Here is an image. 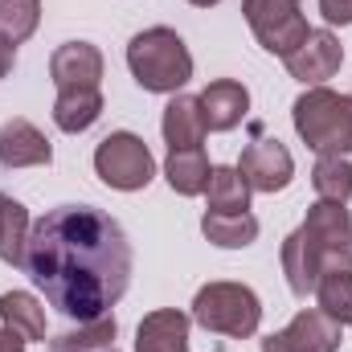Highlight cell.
I'll list each match as a JSON object with an SVG mask.
<instances>
[{"label":"cell","mask_w":352,"mask_h":352,"mask_svg":"<svg viewBox=\"0 0 352 352\" xmlns=\"http://www.w3.org/2000/svg\"><path fill=\"white\" fill-rule=\"evenodd\" d=\"M127 66H131V78L152 94H176L192 78V54H188L184 37L176 29H164V25L131 37Z\"/></svg>","instance_id":"3957f363"},{"label":"cell","mask_w":352,"mask_h":352,"mask_svg":"<svg viewBox=\"0 0 352 352\" xmlns=\"http://www.w3.org/2000/svg\"><path fill=\"white\" fill-rule=\"evenodd\" d=\"M115 316H98V320H87L82 328H70L62 332L58 340H50V352H115Z\"/></svg>","instance_id":"44dd1931"},{"label":"cell","mask_w":352,"mask_h":352,"mask_svg":"<svg viewBox=\"0 0 352 352\" xmlns=\"http://www.w3.org/2000/svg\"><path fill=\"white\" fill-rule=\"evenodd\" d=\"M201 234L221 250H242L258 238V217L254 213H205Z\"/></svg>","instance_id":"e0dca14e"},{"label":"cell","mask_w":352,"mask_h":352,"mask_svg":"<svg viewBox=\"0 0 352 352\" xmlns=\"http://www.w3.org/2000/svg\"><path fill=\"white\" fill-rule=\"evenodd\" d=\"M316 299H320V311L328 320H336L340 328L352 324V270H328V274H320Z\"/></svg>","instance_id":"603a6c76"},{"label":"cell","mask_w":352,"mask_h":352,"mask_svg":"<svg viewBox=\"0 0 352 352\" xmlns=\"http://www.w3.org/2000/svg\"><path fill=\"white\" fill-rule=\"evenodd\" d=\"M50 78L58 90H90L102 82V54L90 41H66L50 58Z\"/></svg>","instance_id":"8fae6325"},{"label":"cell","mask_w":352,"mask_h":352,"mask_svg":"<svg viewBox=\"0 0 352 352\" xmlns=\"http://www.w3.org/2000/svg\"><path fill=\"white\" fill-rule=\"evenodd\" d=\"M328 270H352V217L340 201H316L303 226L283 242V274L299 299L316 295Z\"/></svg>","instance_id":"7a4b0ae2"},{"label":"cell","mask_w":352,"mask_h":352,"mask_svg":"<svg viewBox=\"0 0 352 352\" xmlns=\"http://www.w3.org/2000/svg\"><path fill=\"white\" fill-rule=\"evenodd\" d=\"M29 209L21 201H12L8 192H0V258L12 266L25 263V242H29Z\"/></svg>","instance_id":"ffe728a7"},{"label":"cell","mask_w":352,"mask_h":352,"mask_svg":"<svg viewBox=\"0 0 352 352\" xmlns=\"http://www.w3.org/2000/svg\"><path fill=\"white\" fill-rule=\"evenodd\" d=\"M340 340H344V328L336 320H328L320 307H307L283 332L266 336L263 352H336Z\"/></svg>","instance_id":"ba28073f"},{"label":"cell","mask_w":352,"mask_h":352,"mask_svg":"<svg viewBox=\"0 0 352 352\" xmlns=\"http://www.w3.org/2000/svg\"><path fill=\"white\" fill-rule=\"evenodd\" d=\"M250 111V90L234 78H217L201 90V115L209 131H234Z\"/></svg>","instance_id":"4fadbf2b"},{"label":"cell","mask_w":352,"mask_h":352,"mask_svg":"<svg viewBox=\"0 0 352 352\" xmlns=\"http://www.w3.org/2000/svg\"><path fill=\"white\" fill-rule=\"evenodd\" d=\"M188 4H197V8H209V4H217V0H188Z\"/></svg>","instance_id":"f1b7e54d"},{"label":"cell","mask_w":352,"mask_h":352,"mask_svg":"<svg viewBox=\"0 0 352 352\" xmlns=\"http://www.w3.org/2000/svg\"><path fill=\"white\" fill-rule=\"evenodd\" d=\"M311 188L320 192V201H349L352 197V164L344 156H320L311 168Z\"/></svg>","instance_id":"cb8c5ba5"},{"label":"cell","mask_w":352,"mask_h":352,"mask_svg":"<svg viewBox=\"0 0 352 352\" xmlns=\"http://www.w3.org/2000/svg\"><path fill=\"white\" fill-rule=\"evenodd\" d=\"M25 344H29V340H25V336H16L12 328H4V332H0V352H25Z\"/></svg>","instance_id":"83f0119b"},{"label":"cell","mask_w":352,"mask_h":352,"mask_svg":"<svg viewBox=\"0 0 352 352\" xmlns=\"http://www.w3.org/2000/svg\"><path fill=\"white\" fill-rule=\"evenodd\" d=\"M242 16L254 29L258 45L266 54H278V58L299 50L303 37L311 33L303 12H299V0H242Z\"/></svg>","instance_id":"52a82bcc"},{"label":"cell","mask_w":352,"mask_h":352,"mask_svg":"<svg viewBox=\"0 0 352 352\" xmlns=\"http://www.w3.org/2000/svg\"><path fill=\"white\" fill-rule=\"evenodd\" d=\"M94 173L102 184L119 188V192H135L148 188L156 176V160L148 152V144L131 131H111L98 148H94Z\"/></svg>","instance_id":"8992f818"},{"label":"cell","mask_w":352,"mask_h":352,"mask_svg":"<svg viewBox=\"0 0 352 352\" xmlns=\"http://www.w3.org/2000/svg\"><path fill=\"white\" fill-rule=\"evenodd\" d=\"M102 115V90H58V102H54V123L70 135L94 127V119Z\"/></svg>","instance_id":"2e32d148"},{"label":"cell","mask_w":352,"mask_h":352,"mask_svg":"<svg viewBox=\"0 0 352 352\" xmlns=\"http://www.w3.org/2000/svg\"><path fill=\"white\" fill-rule=\"evenodd\" d=\"M205 115H201V98L192 94H176L164 107V144L168 152H184V148H201L205 140Z\"/></svg>","instance_id":"9a60e30c"},{"label":"cell","mask_w":352,"mask_h":352,"mask_svg":"<svg viewBox=\"0 0 352 352\" xmlns=\"http://www.w3.org/2000/svg\"><path fill=\"white\" fill-rule=\"evenodd\" d=\"M205 192H209V213H250V184L238 168H213Z\"/></svg>","instance_id":"7402d4cb"},{"label":"cell","mask_w":352,"mask_h":352,"mask_svg":"<svg viewBox=\"0 0 352 352\" xmlns=\"http://www.w3.org/2000/svg\"><path fill=\"white\" fill-rule=\"evenodd\" d=\"M0 316L4 324L25 336V340H45V307L29 291H4L0 295Z\"/></svg>","instance_id":"d6986e66"},{"label":"cell","mask_w":352,"mask_h":352,"mask_svg":"<svg viewBox=\"0 0 352 352\" xmlns=\"http://www.w3.org/2000/svg\"><path fill=\"white\" fill-rule=\"evenodd\" d=\"M320 12L328 25H352V0H320Z\"/></svg>","instance_id":"484cf974"},{"label":"cell","mask_w":352,"mask_h":352,"mask_svg":"<svg viewBox=\"0 0 352 352\" xmlns=\"http://www.w3.org/2000/svg\"><path fill=\"white\" fill-rule=\"evenodd\" d=\"M12 62H16V45L0 37V78H8V74H12Z\"/></svg>","instance_id":"4316f807"},{"label":"cell","mask_w":352,"mask_h":352,"mask_svg":"<svg viewBox=\"0 0 352 352\" xmlns=\"http://www.w3.org/2000/svg\"><path fill=\"white\" fill-rule=\"evenodd\" d=\"M41 21V0H0V37L21 45L37 33Z\"/></svg>","instance_id":"d4e9b609"},{"label":"cell","mask_w":352,"mask_h":352,"mask_svg":"<svg viewBox=\"0 0 352 352\" xmlns=\"http://www.w3.org/2000/svg\"><path fill=\"white\" fill-rule=\"evenodd\" d=\"M283 62H287L291 78H299V82H307V87H320V82H328V78L340 70L344 50H340L336 33H328V29H311V33L303 37V45L291 50Z\"/></svg>","instance_id":"30bf717a"},{"label":"cell","mask_w":352,"mask_h":352,"mask_svg":"<svg viewBox=\"0 0 352 352\" xmlns=\"http://www.w3.org/2000/svg\"><path fill=\"white\" fill-rule=\"evenodd\" d=\"M135 352H188V316L176 307L148 311L135 332Z\"/></svg>","instance_id":"5bb4252c"},{"label":"cell","mask_w":352,"mask_h":352,"mask_svg":"<svg viewBox=\"0 0 352 352\" xmlns=\"http://www.w3.org/2000/svg\"><path fill=\"white\" fill-rule=\"evenodd\" d=\"M25 274L70 320L111 316L131 283V242L123 226L90 205L50 209L25 242Z\"/></svg>","instance_id":"6da1fadb"},{"label":"cell","mask_w":352,"mask_h":352,"mask_svg":"<svg viewBox=\"0 0 352 352\" xmlns=\"http://www.w3.org/2000/svg\"><path fill=\"white\" fill-rule=\"evenodd\" d=\"M238 173L250 184V192H283L291 184V176H295V160H291V152L278 140H266L263 135V140H254L242 152Z\"/></svg>","instance_id":"9c48e42d"},{"label":"cell","mask_w":352,"mask_h":352,"mask_svg":"<svg viewBox=\"0 0 352 352\" xmlns=\"http://www.w3.org/2000/svg\"><path fill=\"white\" fill-rule=\"evenodd\" d=\"M192 320L205 332H217V336H230V340H246L263 324V303L242 283H209L192 299Z\"/></svg>","instance_id":"5b68a950"},{"label":"cell","mask_w":352,"mask_h":352,"mask_svg":"<svg viewBox=\"0 0 352 352\" xmlns=\"http://www.w3.org/2000/svg\"><path fill=\"white\" fill-rule=\"evenodd\" d=\"M50 160H54V148L29 119H8L0 127V164L4 168H37Z\"/></svg>","instance_id":"7c38bea8"},{"label":"cell","mask_w":352,"mask_h":352,"mask_svg":"<svg viewBox=\"0 0 352 352\" xmlns=\"http://www.w3.org/2000/svg\"><path fill=\"white\" fill-rule=\"evenodd\" d=\"M299 140L316 156H349L352 152V98L328 87L303 90L291 107Z\"/></svg>","instance_id":"277c9868"},{"label":"cell","mask_w":352,"mask_h":352,"mask_svg":"<svg viewBox=\"0 0 352 352\" xmlns=\"http://www.w3.org/2000/svg\"><path fill=\"white\" fill-rule=\"evenodd\" d=\"M209 160H205V152L201 148H184V152H168V160H164V176H168V184H173V192L180 197H197V192H205L209 188Z\"/></svg>","instance_id":"ac0fdd59"}]
</instances>
